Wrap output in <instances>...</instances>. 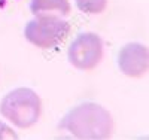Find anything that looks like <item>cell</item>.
Segmentation results:
<instances>
[{"label":"cell","instance_id":"cell-1","mask_svg":"<svg viewBox=\"0 0 149 140\" xmlns=\"http://www.w3.org/2000/svg\"><path fill=\"white\" fill-rule=\"evenodd\" d=\"M58 128L79 140H104L113 131V119L103 106L84 103L72 109Z\"/></svg>","mask_w":149,"mask_h":140},{"label":"cell","instance_id":"cell-7","mask_svg":"<svg viewBox=\"0 0 149 140\" xmlns=\"http://www.w3.org/2000/svg\"><path fill=\"white\" fill-rule=\"evenodd\" d=\"M74 2L81 12L88 15L102 14L107 6V0H74Z\"/></svg>","mask_w":149,"mask_h":140},{"label":"cell","instance_id":"cell-3","mask_svg":"<svg viewBox=\"0 0 149 140\" xmlns=\"http://www.w3.org/2000/svg\"><path fill=\"white\" fill-rule=\"evenodd\" d=\"M70 33V24L58 15H37L26 25L24 36L37 48L51 49L63 43Z\"/></svg>","mask_w":149,"mask_h":140},{"label":"cell","instance_id":"cell-6","mask_svg":"<svg viewBox=\"0 0 149 140\" xmlns=\"http://www.w3.org/2000/svg\"><path fill=\"white\" fill-rule=\"evenodd\" d=\"M30 10L34 17L37 15H52L66 17L70 12L69 0H31Z\"/></svg>","mask_w":149,"mask_h":140},{"label":"cell","instance_id":"cell-4","mask_svg":"<svg viewBox=\"0 0 149 140\" xmlns=\"http://www.w3.org/2000/svg\"><path fill=\"white\" fill-rule=\"evenodd\" d=\"M103 40L95 33H82L67 51L69 61L79 70H93L103 60Z\"/></svg>","mask_w":149,"mask_h":140},{"label":"cell","instance_id":"cell-5","mask_svg":"<svg viewBox=\"0 0 149 140\" xmlns=\"http://www.w3.org/2000/svg\"><path fill=\"white\" fill-rule=\"evenodd\" d=\"M118 66L124 75L130 78H139L148 73L149 69V51L142 43L125 45L118 55Z\"/></svg>","mask_w":149,"mask_h":140},{"label":"cell","instance_id":"cell-8","mask_svg":"<svg viewBox=\"0 0 149 140\" xmlns=\"http://www.w3.org/2000/svg\"><path fill=\"white\" fill-rule=\"evenodd\" d=\"M5 139H18V134L5 122L0 121V140H5Z\"/></svg>","mask_w":149,"mask_h":140},{"label":"cell","instance_id":"cell-2","mask_svg":"<svg viewBox=\"0 0 149 140\" xmlns=\"http://www.w3.org/2000/svg\"><path fill=\"white\" fill-rule=\"evenodd\" d=\"M0 113L18 128H29L40 118L42 100L30 88H17L0 101Z\"/></svg>","mask_w":149,"mask_h":140}]
</instances>
